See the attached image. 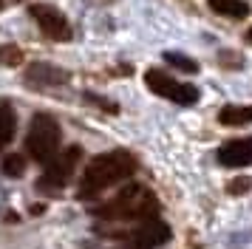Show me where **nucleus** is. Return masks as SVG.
Segmentation results:
<instances>
[{
  "label": "nucleus",
  "instance_id": "1a4fd4ad",
  "mask_svg": "<svg viewBox=\"0 0 252 249\" xmlns=\"http://www.w3.org/2000/svg\"><path fill=\"white\" fill-rule=\"evenodd\" d=\"M218 161L224 167H250L252 164V139H232L218 147Z\"/></svg>",
  "mask_w": 252,
  "mask_h": 249
},
{
  "label": "nucleus",
  "instance_id": "9d476101",
  "mask_svg": "<svg viewBox=\"0 0 252 249\" xmlns=\"http://www.w3.org/2000/svg\"><path fill=\"white\" fill-rule=\"evenodd\" d=\"M207 6L216 14H221V17H229V20L250 17V3L247 0H207Z\"/></svg>",
  "mask_w": 252,
  "mask_h": 249
},
{
  "label": "nucleus",
  "instance_id": "dca6fc26",
  "mask_svg": "<svg viewBox=\"0 0 252 249\" xmlns=\"http://www.w3.org/2000/svg\"><path fill=\"white\" fill-rule=\"evenodd\" d=\"M247 190H250V179H238V181H229L227 184V192H232V195L247 192Z\"/></svg>",
  "mask_w": 252,
  "mask_h": 249
},
{
  "label": "nucleus",
  "instance_id": "9b49d317",
  "mask_svg": "<svg viewBox=\"0 0 252 249\" xmlns=\"http://www.w3.org/2000/svg\"><path fill=\"white\" fill-rule=\"evenodd\" d=\"M218 122L227 127H241V124H252V105H224L218 113Z\"/></svg>",
  "mask_w": 252,
  "mask_h": 249
},
{
  "label": "nucleus",
  "instance_id": "f03ea898",
  "mask_svg": "<svg viewBox=\"0 0 252 249\" xmlns=\"http://www.w3.org/2000/svg\"><path fill=\"white\" fill-rule=\"evenodd\" d=\"M156 210H159L156 195L148 192L145 187H139V184H130L111 204L99 207L96 215L99 218H139V221H148V218H156Z\"/></svg>",
  "mask_w": 252,
  "mask_h": 249
},
{
  "label": "nucleus",
  "instance_id": "6e6552de",
  "mask_svg": "<svg viewBox=\"0 0 252 249\" xmlns=\"http://www.w3.org/2000/svg\"><path fill=\"white\" fill-rule=\"evenodd\" d=\"M26 82L32 88H57L68 82V71H63L57 65H48V62H34V65L26 68Z\"/></svg>",
  "mask_w": 252,
  "mask_h": 249
},
{
  "label": "nucleus",
  "instance_id": "f257e3e1",
  "mask_svg": "<svg viewBox=\"0 0 252 249\" xmlns=\"http://www.w3.org/2000/svg\"><path fill=\"white\" fill-rule=\"evenodd\" d=\"M133 170H136V158L130 156L127 150H111V153H102V156L91 158L80 181V198H91L96 192H102L108 187L119 184V181L130 179Z\"/></svg>",
  "mask_w": 252,
  "mask_h": 249
},
{
  "label": "nucleus",
  "instance_id": "423d86ee",
  "mask_svg": "<svg viewBox=\"0 0 252 249\" xmlns=\"http://www.w3.org/2000/svg\"><path fill=\"white\" fill-rule=\"evenodd\" d=\"M29 14L34 17V23L40 26V31L46 34V37L57 40V43L71 40V26L60 9L48 6V3H34V6H29Z\"/></svg>",
  "mask_w": 252,
  "mask_h": 249
},
{
  "label": "nucleus",
  "instance_id": "39448f33",
  "mask_svg": "<svg viewBox=\"0 0 252 249\" xmlns=\"http://www.w3.org/2000/svg\"><path fill=\"white\" fill-rule=\"evenodd\" d=\"M80 156H82V150L77 145L60 150L57 156L46 164V173H43V179H40V187H43V190H60V187H65L68 179L74 176V167H77Z\"/></svg>",
  "mask_w": 252,
  "mask_h": 249
},
{
  "label": "nucleus",
  "instance_id": "f3484780",
  "mask_svg": "<svg viewBox=\"0 0 252 249\" xmlns=\"http://www.w3.org/2000/svg\"><path fill=\"white\" fill-rule=\"evenodd\" d=\"M247 43H252V29H250V31H247Z\"/></svg>",
  "mask_w": 252,
  "mask_h": 249
},
{
  "label": "nucleus",
  "instance_id": "4468645a",
  "mask_svg": "<svg viewBox=\"0 0 252 249\" xmlns=\"http://www.w3.org/2000/svg\"><path fill=\"white\" fill-rule=\"evenodd\" d=\"M0 65H6V68L23 65V48L14 43H3L0 45Z\"/></svg>",
  "mask_w": 252,
  "mask_h": 249
},
{
  "label": "nucleus",
  "instance_id": "7ed1b4c3",
  "mask_svg": "<svg viewBox=\"0 0 252 249\" xmlns=\"http://www.w3.org/2000/svg\"><path fill=\"white\" fill-rule=\"evenodd\" d=\"M60 124L54 116L48 113H37L32 124H29V133H26V153L34 158V161H51L60 153Z\"/></svg>",
  "mask_w": 252,
  "mask_h": 249
},
{
  "label": "nucleus",
  "instance_id": "ddd939ff",
  "mask_svg": "<svg viewBox=\"0 0 252 249\" xmlns=\"http://www.w3.org/2000/svg\"><path fill=\"white\" fill-rule=\"evenodd\" d=\"M0 170H3L6 179H20L23 170H26V158L20 153H9V156H3V161H0Z\"/></svg>",
  "mask_w": 252,
  "mask_h": 249
},
{
  "label": "nucleus",
  "instance_id": "f8f14e48",
  "mask_svg": "<svg viewBox=\"0 0 252 249\" xmlns=\"http://www.w3.org/2000/svg\"><path fill=\"white\" fill-rule=\"evenodd\" d=\"M14 130H17V116L9 105H0V150L14 139Z\"/></svg>",
  "mask_w": 252,
  "mask_h": 249
},
{
  "label": "nucleus",
  "instance_id": "20e7f679",
  "mask_svg": "<svg viewBox=\"0 0 252 249\" xmlns=\"http://www.w3.org/2000/svg\"><path fill=\"white\" fill-rule=\"evenodd\" d=\"M145 82L148 88L156 93V96H164V99L176 102V105H195L198 102V88L195 85H187V82H176L170 74H164L161 68H150L145 74Z\"/></svg>",
  "mask_w": 252,
  "mask_h": 249
},
{
  "label": "nucleus",
  "instance_id": "2eb2a0df",
  "mask_svg": "<svg viewBox=\"0 0 252 249\" xmlns=\"http://www.w3.org/2000/svg\"><path fill=\"white\" fill-rule=\"evenodd\" d=\"M164 62H170L173 68H179V71H187V74H195V71H198V62H195L193 57L176 54V51H167V54H164Z\"/></svg>",
  "mask_w": 252,
  "mask_h": 249
},
{
  "label": "nucleus",
  "instance_id": "0eeeda50",
  "mask_svg": "<svg viewBox=\"0 0 252 249\" xmlns=\"http://www.w3.org/2000/svg\"><path fill=\"white\" fill-rule=\"evenodd\" d=\"M164 241H170V226L159 221V218H148V221H142L133 238H130V247L133 249H156L161 247Z\"/></svg>",
  "mask_w": 252,
  "mask_h": 249
}]
</instances>
